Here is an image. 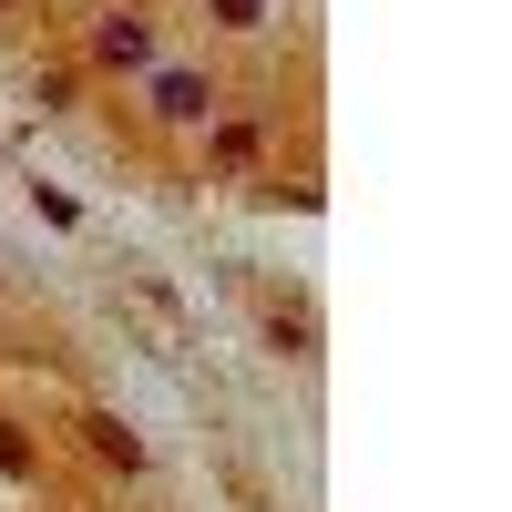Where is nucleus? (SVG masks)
<instances>
[{
  "mask_svg": "<svg viewBox=\"0 0 512 512\" xmlns=\"http://www.w3.org/2000/svg\"><path fill=\"white\" fill-rule=\"evenodd\" d=\"M164 113H175V123H195V113H216V93H205V82L195 72H164V93H154Z\"/></svg>",
  "mask_w": 512,
  "mask_h": 512,
  "instance_id": "nucleus-1",
  "label": "nucleus"
},
{
  "mask_svg": "<svg viewBox=\"0 0 512 512\" xmlns=\"http://www.w3.org/2000/svg\"><path fill=\"white\" fill-rule=\"evenodd\" d=\"M154 41H144V21H103V62H144Z\"/></svg>",
  "mask_w": 512,
  "mask_h": 512,
  "instance_id": "nucleus-2",
  "label": "nucleus"
},
{
  "mask_svg": "<svg viewBox=\"0 0 512 512\" xmlns=\"http://www.w3.org/2000/svg\"><path fill=\"white\" fill-rule=\"evenodd\" d=\"M216 11H226V31H256V21H267V0H216Z\"/></svg>",
  "mask_w": 512,
  "mask_h": 512,
  "instance_id": "nucleus-3",
  "label": "nucleus"
}]
</instances>
